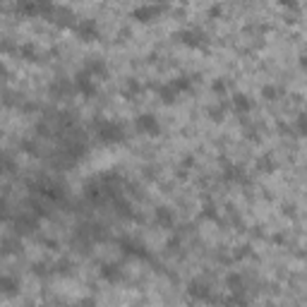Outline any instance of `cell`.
Masks as SVG:
<instances>
[{
  "label": "cell",
  "instance_id": "1",
  "mask_svg": "<svg viewBox=\"0 0 307 307\" xmlns=\"http://www.w3.org/2000/svg\"><path fill=\"white\" fill-rule=\"evenodd\" d=\"M15 12L22 17H43V19H51L55 12V5L51 0H17Z\"/></svg>",
  "mask_w": 307,
  "mask_h": 307
},
{
  "label": "cell",
  "instance_id": "2",
  "mask_svg": "<svg viewBox=\"0 0 307 307\" xmlns=\"http://www.w3.org/2000/svg\"><path fill=\"white\" fill-rule=\"evenodd\" d=\"M94 132H96V139L101 144L125 142V130L115 120H99V123H94Z\"/></svg>",
  "mask_w": 307,
  "mask_h": 307
},
{
  "label": "cell",
  "instance_id": "3",
  "mask_svg": "<svg viewBox=\"0 0 307 307\" xmlns=\"http://www.w3.org/2000/svg\"><path fill=\"white\" fill-rule=\"evenodd\" d=\"M163 10H166V5H161V3H156V5H154V3H149V5H142V8H134L130 17H132L134 22L147 24V22H154V19H156V17L161 15Z\"/></svg>",
  "mask_w": 307,
  "mask_h": 307
},
{
  "label": "cell",
  "instance_id": "4",
  "mask_svg": "<svg viewBox=\"0 0 307 307\" xmlns=\"http://www.w3.org/2000/svg\"><path fill=\"white\" fill-rule=\"evenodd\" d=\"M75 91L82 96H94L96 94V77H91L87 70L77 72V77H75Z\"/></svg>",
  "mask_w": 307,
  "mask_h": 307
},
{
  "label": "cell",
  "instance_id": "5",
  "mask_svg": "<svg viewBox=\"0 0 307 307\" xmlns=\"http://www.w3.org/2000/svg\"><path fill=\"white\" fill-rule=\"evenodd\" d=\"M134 127H137L142 134H151V137H156V134L161 132V125H158L156 115H151V113L137 115V118H134Z\"/></svg>",
  "mask_w": 307,
  "mask_h": 307
},
{
  "label": "cell",
  "instance_id": "6",
  "mask_svg": "<svg viewBox=\"0 0 307 307\" xmlns=\"http://www.w3.org/2000/svg\"><path fill=\"white\" fill-rule=\"evenodd\" d=\"M72 32L77 34L82 41H96L99 39V27L91 19H77V24L72 27Z\"/></svg>",
  "mask_w": 307,
  "mask_h": 307
},
{
  "label": "cell",
  "instance_id": "7",
  "mask_svg": "<svg viewBox=\"0 0 307 307\" xmlns=\"http://www.w3.org/2000/svg\"><path fill=\"white\" fill-rule=\"evenodd\" d=\"M120 250L127 257H134V259H151V252L144 247V245L134 243V240H120Z\"/></svg>",
  "mask_w": 307,
  "mask_h": 307
},
{
  "label": "cell",
  "instance_id": "8",
  "mask_svg": "<svg viewBox=\"0 0 307 307\" xmlns=\"http://www.w3.org/2000/svg\"><path fill=\"white\" fill-rule=\"evenodd\" d=\"M178 39H180V43L192 46V48H202L206 43L204 34L199 32V29H182V32H178Z\"/></svg>",
  "mask_w": 307,
  "mask_h": 307
},
{
  "label": "cell",
  "instance_id": "9",
  "mask_svg": "<svg viewBox=\"0 0 307 307\" xmlns=\"http://www.w3.org/2000/svg\"><path fill=\"white\" fill-rule=\"evenodd\" d=\"M154 221H156L161 228H173L175 223V214L168 209V206H158L156 211H154Z\"/></svg>",
  "mask_w": 307,
  "mask_h": 307
},
{
  "label": "cell",
  "instance_id": "10",
  "mask_svg": "<svg viewBox=\"0 0 307 307\" xmlns=\"http://www.w3.org/2000/svg\"><path fill=\"white\" fill-rule=\"evenodd\" d=\"M230 108L235 110L238 115H243V113L252 110V101H250V96H245V94H233L230 96Z\"/></svg>",
  "mask_w": 307,
  "mask_h": 307
},
{
  "label": "cell",
  "instance_id": "11",
  "mask_svg": "<svg viewBox=\"0 0 307 307\" xmlns=\"http://www.w3.org/2000/svg\"><path fill=\"white\" fill-rule=\"evenodd\" d=\"M187 291H190V295H192L195 300H211V293H209V288H206L204 284H199V281H192Z\"/></svg>",
  "mask_w": 307,
  "mask_h": 307
},
{
  "label": "cell",
  "instance_id": "12",
  "mask_svg": "<svg viewBox=\"0 0 307 307\" xmlns=\"http://www.w3.org/2000/svg\"><path fill=\"white\" fill-rule=\"evenodd\" d=\"M156 91H158V96H161V101H163V103H173L175 99L180 96V94H178V89H175L171 82H168V84H163V87H158Z\"/></svg>",
  "mask_w": 307,
  "mask_h": 307
},
{
  "label": "cell",
  "instance_id": "13",
  "mask_svg": "<svg viewBox=\"0 0 307 307\" xmlns=\"http://www.w3.org/2000/svg\"><path fill=\"white\" fill-rule=\"evenodd\" d=\"M101 278L103 281H108V284H115L120 278V267L115 264H103L101 267Z\"/></svg>",
  "mask_w": 307,
  "mask_h": 307
},
{
  "label": "cell",
  "instance_id": "14",
  "mask_svg": "<svg viewBox=\"0 0 307 307\" xmlns=\"http://www.w3.org/2000/svg\"><path fill=\"white\" fill-rule=\"evenodd\" d=\"M223 178H226V180H230V182H247V173H243V171H240V168H235V166H228Z\"/></svg>",
  "mask_w": 307,
  "mask_h": 307
},
{
  "label": "cell",
  "instance_id": "15",
  "mask_svg": "<svg viewBox=\"0 0 307 307\" xmlns=\"http://www.w3.org/2000/svg\"><path fill=\"white\" fill-rule=\"evenodd\" d=\"M87 72L91 77H106V63L103 60H91L87 65Z\"/></svg>",
  "mask_w": 307,
  "mask_h": 307
},
{
  "label": "cell",
  "instance_id": "16",
  "mask_svg": "<svg viewBox=\"0 0 307 307\" xmlns=\"http://www.w3.org/2000/svg\"><path fill=\"white\" fill-rule=\"evenodd\" d=\"M171 84L178 89V94H182V91H190V89H192V77H185V75H182V77H173Z\"/></svg>",
  "mask_w": 307,
  "mask_h": 307
},
{
  "label": "cell",
  "instance_id": "17",
  "mask_svg": "<svg viewBox=\"0 0 307 307\" xmlns=\"http://www.w3.org/2000/svg\"><path fill=\"white\" fill-rule=\"evenodd\" d=\"M226 284H228L230 291H243V276L240 274H228Z\"/></svg>",
  "mask_w": 307,
  "mask_h": 307
},
{
  "label": "cell",
  "instance_id": "18",
  "mask_svg": "<svg viewBox=\"0 0 307 307\" xmlns=\"http://www.w3.org/2000/svg\"><path fill=\"white\" fill-rule=\"evenodd\" d=\"M0 291L3 293H15V281H12V278H8V276H3V278H0Z\"/></svg>",
  "mask_w": 307,
  "mask_h": 307
},
{
  "label": "cell",
  "instance_id": "19",
  "mask_svg": "<svg viewBox=\"0 0 307 307\" xmlns=\"http://www.w3.org/2000/svg\"><path fill=\"white\" fill-rule=\"evenodd\" d=\"M295 130H298V134L307 137V115H300L298 123H295Z\"/></svg>",
  "mask_w": 307,
  "mask_h": 307
},
{
  "label": "cell",
  "instance_id": "20",
  "mask_svg": "<svg viewBox=\"0 0 307 307\" xmlns=\"http://www.w3.org/2000/svg\"><path fill=\"white\" fill-rule=\"evenodd\" d=\"M139 82H134V79H130V84H127V91H130V94H139Z\"/></svg>",
  "mask_w": 307,
  "mask_h": 307
},
{
  "label": "cell",
  "instance_id": "21",
  "mask_svg": "<svg viewBox=\"0 0 307 307\" xmlns=\"http://www.w3.org/2000/svg\"><path fill=\"white\" fill-rule=\"evenodd\" d=\"M278 3H281V5H284V8H288V10H298V0H278Z\"/></svg>",
  "mask_w": 307,
  "mask_h": 307
},
{
  "label": "cell",
  "instance_id": "22",
  "mask_svg": "<svg viewBox=\"0 0 307 307\" xmlns=\"http://www.w3.org/2000/svg\"><path fill=\"white\" fill-rule=\"evenodd\" d=\"M204 216L206 219H216V216H219V214H216V206H204Z\"/></svg>",
  "mask_w": 307,
  "mask_h": 307
},
{
  "label": "cell",
  "instance_id": "23",
  "mask_svg": "<svg viewBox=\"0 0 307 307\" xmlns=\"http://www.w3.org/2000/svg\"><path fill=\"white\" fill-rule=\"evenodd\" d=\"M264 96H267V99H276V89L274 87H267V89H264Z\"/></svg>",
  "mask_w": 307,
  "mask_h": 307
},
{
  "label": "cell",
  "instance_id": "24",
  "mask_svg": "<svg viewBox=\"0 0 307 307\" xmlns=\"http://www.w3.org/2000/svg\"><path fill=\"white\" fill-rule=\"evenodd\" d=\"M300 65H302V67H307V53H302V58H300Z\"/></svg>",
  "mask_w": 307,
  "mask_h": 307
}]
</instances>
